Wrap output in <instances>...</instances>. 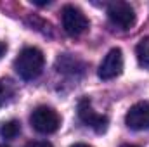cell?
Segmentation results:
<instances>
[{"instance_id":"cell-7","label":"cell","mask_w":149,"mask_h":147,"mask_svg":"<svg viewBox=\"0 0 149 147\" xmlns=\"http://www.w3.org/2000/svg\"><path fill=\"white\" fill-rule=\"evenodd\" d=\"M125 123L128 128L142 132L149 130V102H137L125 114Z\"/></svg>"},{"instance_id":"cell-12","label":"cell","mask_w":149,"mask_h":147,"mask_svg":"<svg viewBox=\"0 0 149 147\" xmlns=\"http://www.w3.org/2000/svg\"><path fill=\"white\" fill-rule=\"evenodd\" d=\"M26 147H52V144L45 140H35V142H30Z\"/></svg>"},{"instance_id":"cell-8","label":"cell","mask_w":149,"mask_h":147,"mask_svg":"<svg viewBox=\"0 0 149 147\" xmlns=\"http://www.w3.org/2000/svg\"><path fill=\"white\" fill-rule=\"evenodd\" d=\"M56 68H57V71H59V73L76 74V73H83L85 64H83L80 59L73 57V55L64 54V55H61V57L56 61Z\"/></svg>"},{"instance_id":"cell-10","label":"cell","mask_w":149,"mask_h":147,"mask_svg":"<svg viewBox=\"0 0 149 147\" xmlns=\"http://www.w3.org/2000/svg\"><path fill=\"white\" fill-rule=\"evenodd\" d=\"M19 133H21V123H19L17 119H9V121H3V123L0 125V137H2V139L12 140V139H16Z\"/></svg>"},{"instance_id":"cell-14","label":"cell","mask_w":149,"mask_h":147,"mask_svg":"<svg viewBox=\"0 0 149 147\" xmlns=\"http://www.w3.org/2000/svg\"><path fill=\"white\" fill-rule=\"evenodd\" d=\"M71 147H92V146H87V144H74Z\"/></svg>"},{"instance_id":"cell-9","label":"cell","mask_w":149,"mask_h":147,"mask_svg":"<svg viewBox=\"0 0 149 147\" xmlns=\"http://www.w3.org/2000/svg\"><path fill=\"white\" fill-rule=\"evenodd\" d=\"M135 55H137V62L141 68L149 69V35L141 38V42L135 47Z\"/></svg>"},{"instance_id":"cell-6","label":"cell","mask_w":149,"mask_h":147,"mask_svg":"<svg viewBox=\"0 0 149 147\" xmlns=\"http://www.w3.org/2000/svg\"><path fill=\"white\" fill-rule=\"evenodd\" d=\"M121 71H123V52H121V49L116 47L106 54V57L102 59V62L99 66L97 74L101 80H113V78L120 76Z\"/></svg>"},{"instance_id":"cell-1","label":"cell","mask_w":149,"mask_h":147,"mask_svg":"<svg viewBox=\"0 0 149 147\" xmlns=\"http://www.w3.org/2000/svg\"><path fill=\"white\" fill-rule=\"evenodd\" d=\"M45 64V57L42 50L37 47H26L19 52V55L14 61V69L23 80L30 81L40 76L42 69Z\"/></svg>"},{"instance_id":"cell-11","label":"cell","mask_w":149,"mask_h":147,"mask_svg":"<svg viewBox=\"0 0 149 147\" xmlns=\"http://www.w3.org/2000/svg\"><path fill=\"white\" fill-rule=\"evenodd\" d=\"M12 87H10V81L7 80H0V106L12 95Z\"/></svg>"},{"instance_id":"cell-2","label":"cell","mask_w":149,"mask_h":147,"mask_svg":"<svg viewBox=\"0 0 149 147\" xmlns=\"http://www.w3.org/2000/svg\"><path fill=\"white\" fill-rule=\"evenodd\" d=\"M30 123L31 126L37 130L38 133H43V135H49V133H54L57 132L59 125H61V118L56 111L49 106H40L31 112L30 116Z\"/></svg>"},{"instance_id":"cell-15","label":"cell","mask_w":149,"mask_h":147,"mask_svg":"<svg viewBox=\"0 0 149 147\" xmlns=\"http://www.w3.org/2000/svg\"><path fill=\"white\" fill-rule=\"evenodd\" d=\"M121 147H137V146H132V144H125V146H121Z\"/></svg>"},{"instance_id":"cell-4","label":"cell","mask_w":149,"mask_h":147,"mask_svg":"<svg viewBox=\"0 0 149 147\" xmlns=\"http://www.w3.org/2000/svg\"><path fill=\"white\" fill-rule=\"evenodd\" d=\"M108 17L111 24L118 30H130L135 24V10L127 2H113L108 7Z\"/></svg>"},{"instance_id":"cell-3","label":"cell","mask_w":149,"mask_h":147,"mask_svg":"<svg viewBox=\"0 0 149 147\" xmlns=\"http://www.w3.org/2000/svg\"><path fill=\"white\" fill-rule=\"evenodd\" d=\"M61 19H63V28L70 37H80L88 30V19L83 14V10H80L74 5H66L63 7L61 12Z\"/></svg>"},{"instance_id":"cell-13","label":"cell","mask_w":149,"mask_h":147,"mask_svg":"<svg viewBox=\"0 0 149 147\" xmlns=\"http://www.w3.org/2000/svg\"><path fill=\"white\" fill-rule=\"evenodd\" d=\"M5 52H7V45L3 42H0V59H2V55H5Z\"/></svg>"},{"instance_id":"cell-5","label":"cell","mask_w":149,"mask_h":147,"mask_svg":"<svg viewBox=\"0 0 149 147\" xmlns=\"http://www.w3.org/2000/svg\"><path fill=\"white\" fill-rule=\"evenodd\" d=\"M78 118L83 121V125L90 126L95 133H104L108 130V116L97 114L87 97H83L78 102Z\"/></svg>"},{"instance_id":"cell-16","label":"cell","mask_w":149,"mask_h":147,"mask_svg":"<svg viewBox=\"0 0 149 147\" xmlns=\"http://www.w3.org/2000/svg\"><path fill=\"white\" fill-rule=\"evenodd\" d=\"M0 147H7V146H3V144H0Z\"/></svg>"}]
</instances>
